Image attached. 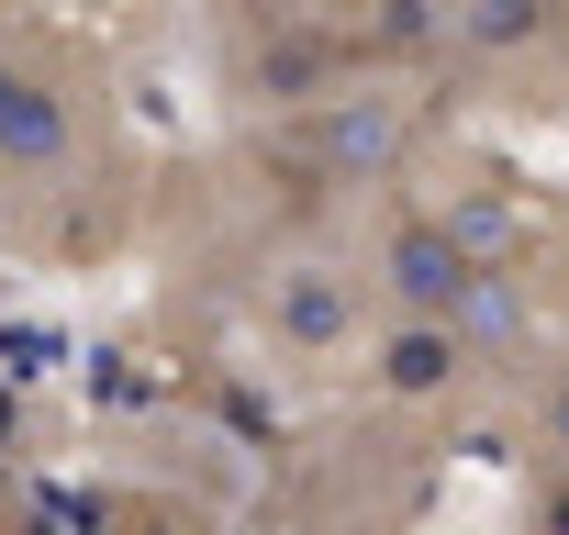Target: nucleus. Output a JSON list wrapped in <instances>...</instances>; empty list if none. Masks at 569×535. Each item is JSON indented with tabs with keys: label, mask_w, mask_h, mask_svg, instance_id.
Returning <instances> with one entry per match:
<instances>
[{
	"label": "nucleus",
	"mask_w": 569,
	"mask_h": 535,
	"mask_svg": "<svg viewBox=\"0 0 569 535\" xmlns=\"http://www.w3.org/2000/svg\"><path fill=\"white\" fill-rule=\"evenodd\" d=\"M369 291H380V313H391V324H458L469 346H480V324L502 313L491 256H480L458 223H436V212H402V223L380 234V256H369Z\"/></svg>",
	"instance_id": "nucleus-1"
},
{
	"label": "nucleus",
	"mask_w": 569,
	"mask_h": 535,
	"mask_svg": "<svg viewBox=\"0 0 569 535\" xmlns=\"http://www.w3.org/2000/svg\"><path fill=\"white\" fill-rule=\"evenodd\" d=\"M68 168H90V90H79V68H57L46 46L0 34V179L46 190Z\"/></svg>",
	"instance_id": "nucleus-2"
},
{
	"label": "nucleus",
	"mask_w": 569,
	"mask_h": 535,
	"mask_svg": "<svg viewBox=\"0 0 569 535\" xmlns=\"http://www.w3.org/2000/svg\"><path fill=\"white\" fill-rule=\"evenodd\" d=\"M469 335L458 324H380V391L391 402H436V391H458L469 380Z\"/></svg>",
	"instance_id": "nucleus-3"
},
{
	"label": "nucleus",
	"mask_w": 569,
	"mask_h": 535,
	"mask_svg": "<svg viewBox=\"0 0 569 535\" xmlns=\"http://www.w3.org/2000/svg\"><path fill=\"white\" fill-rule=\"evenodd\" d=\"M425 23L447 46H469V57H502V46H525L547 23V0H425Z\"/></svg>",
	"instance_id": "nucleus-4"
},
{
	"label": "nucleus",
	"mask_w": 569,
	"mask_h": 535,
	"mask_svg": "<svg viewBox=\"0 0 569 535\" xmlns=\"http://www.w3.org/2000/svg\"><path fill=\"white\" fill-rule=\"evenodd\" d=\"M536 446H547V468H569V369H558L547 402H536Z\"/></svg>",
	"instance_id": "nucleus-5"
},
{
	"label": "nucleus",
	"mask_w": 569,
	"mask_h": 535,
	"mask_svg": "<svg viewBox=\"0 0 569 535\" xmlns=\"http://www.w3.org/2000/svg\"><path fill=\"white\" fill-rule=\"evenodd\" d=\"M536 535H569V468L536 480Z\"/></svg>",
	"instance_id": "nucleus-6"
}]
</instances>
